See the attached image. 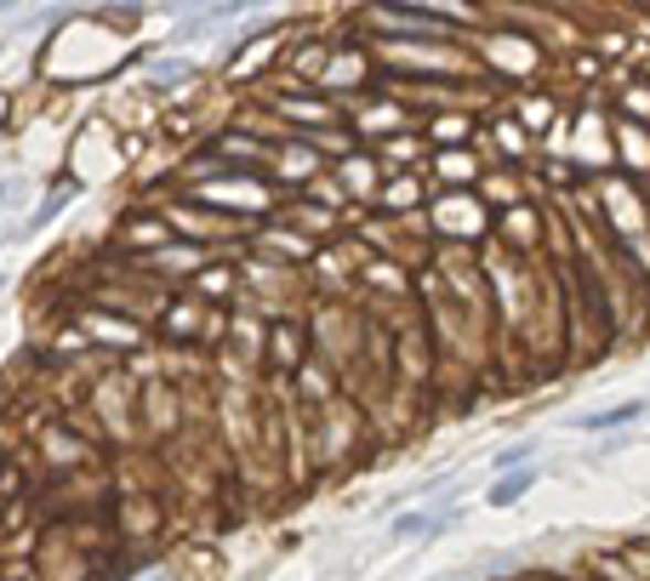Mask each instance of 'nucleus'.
I'll return each instance as SVG.
<instances>
[{
    "mask_svg": "<svg viewBox=\"0 0 650 581\" xmlns=\"http://www.w3.org/2000/svg\"><path fill=\"white\" fill-rule=\"evenodd\" d=\"M263 342H268V365L274 370H297L302 359H297V325L291 320H274L268 331H263Z\"/></svg>",
    "mask_w": 650,
    "mask_h": 581,
    "instance_id": "nucleus-1",
    "label": "nucleus"
},
{
    "mask_svg": "<svg viewBox=\"0 0 650 581\" xmlns=\"http://www.w3.org/2000/svg\"><path fill=\"white\" fill-rule=\"evenodd\" d=\"M445 525H457V513H399V519H394V536L399 541H423V536H439Z\"/></svg>",
    "mask_w": 650,
    "mask_h": 581,
    "instance_id": "nucleus-2",
    "label": "nucleus"
},
{
    "mask_svg": "<svg viewBox=\"0 0 650 581\" xmlns=\"http://www.w3.org/2000/svg\"><path fill=\"white\" fill-rule=\"evenodd\" d=\"M434 217H439V223L451 217V223H457V239H473L479 228H486V212H479V205H473L468 194H451V200H445V205H439Z\"/></svg>",
    "mask_w": 650,
    "mask_h": 581,
    "instance_id": "nucleus-3",
    "label": "nucleus"
},
{
    "mask_svg": "<svg viewBox=\"0 0 650 581\" xmlns=\"http://www.w3.org/2000/svg\"><path fill=\"white\" fill-rule=\"evenodd\" d=\"M644 410H650L644 399H628V405H610V410H594V417H582L576 428H582V433H610V428H622V422H639Z\"/></svg>",
    "mask_w": 650,
    "mask_h": 581,
    "instance_id": "nucleus-4",
    "label": "nucleus"
},
{
    "mask_svg": "<svg viewBox=\"0 0 650 581\" xmlns=\"http://www.w3.org/2000/svg\"><path fill=\"white\" fill-rule=\"evenodd\" d=\"M531 485H536V467H525V473H502L497 485H491V507H513Z\"/></svg>",
    "mask_w": 650,
    "mask_h": 581,
    "instance_id": "nucleus-5",
    "label": "nucleus"
},
{
    "mask_svg": "<svg viewBox=\"0 0 650 581\" xmlns=\"http://www.w3.org/2000/svg\"><path fill=\"white\" fill-rule=\"evenodd\" d=\"M75 194H81V183H57V189L46 194V205H41V212H34V217L23 223V234H41V228H46V223H52V217L63 212V205L75 200Z\"/></svg>",
    "mask_w": 650,
    "mask_h": 581,
    "instance_id": "nucleus-6",
    "label": "nucleus"
},
{
    "mask_svg": "<svg viewBox=\"0 0 650 581\" xmlns=\"http://www.w3.org/2000/svg\"><path fill=\"white\" fill-rule=\"evenodd\" d=\"M531 456H536V439H520V444H508L502 456H491V467H497V473H525Z\"/></svg>",
    "mask_w": 650,
    "mask_h": 581,
    "instance_id": "nucleus-7",
    "label": "nucleus"
},
{
    "mask_svg": "<svg viewBox=\"0 0 650 581\" xmlns=\"http://www.w3.org/2000/svg\"><path fill=\"white\" fill-rule=\"evenodd\" d=\"M439 177H451V189H462V183L473 177V154H462V149L439 154Z\"/></svg>",
    "mask_w": 650,
    "mask_h": 581,
    "instance_id": "nucleus-8",
    "label": "nucleus"
},
{
    "mask_svg": "<svg viewBox=\"0 0 650 581\" xmlns=\"http://www.w3.org/2000/svg\"><path fill=\"white\" fill-rule=\"evenodd\" d=\"M183 80H194V63H183V57H160L154 63V86H183Z\"/></svg>",
    "mask_w": 650,
    "mask_h": 581,
    "instance_id": "nucleus-9",
    "label": "nucleus"
},
{
    "mask_svg": "<svg viewBox=\"0 0 650 581\" xmlns=\"http://www.w3.org/2000/svg\"><path fill=\"white\" fill-rule=\"evenodd\" d=\"M18 194H23V177H0V212H7Z\"/></svg>",
    "mask_w": 650,
    "mask_h": 581,
    "instance_id": "nucleus-10",
    "label": "nucleus"
},
{
    "mask_svg": "<svg viewBox=\"0 0 650 581\" xmlns=\"http://www.w3.org/2000/svg\"><path fill=\"white\" fill-rule=\"evenodd\" d=\"M0 291H7V273H0Z\"/></svg>",
    "mask_w": 650,
    "mask_h": 581,
    "instance_id": "nucleus-11",
    "label": "nucleus"
}]
</instances>
